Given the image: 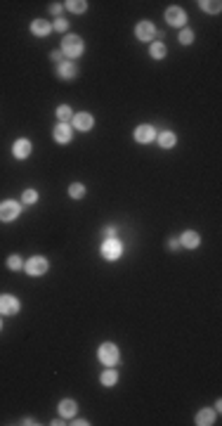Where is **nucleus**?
Segmentation results:
<instances>
[{
    "label": "nucleus",
    "instance_id": "17",
    "mask_svg": "<svg viewBox=\"0 0 222 426\" xmlns=\"http://www.w3.org/2000/svg\"><path fill=\"white\" fill-rule=\"evenodd\" d=\"M50 31H52V24L45 19H33L31 21V34L38 36V38H45V36H50Z\"/></svg>",
    "mask_w": 222,
    "mask_h": 426
},
{
    "label": "nucleus",
    "instance_id": "5",
    "mask_svg": "<svg viewBox=\"0 0 222 426\" xmlns=\"http://www.w3.org/2000/svg\"><path fill=\"white\" fill-rule=\"evenodd\" d=\"M21 216V204L14 199H5L0 201V220L3 223H12V220H17Z\"/></svg>",
    "mask_w": 222,
    "mask_h": 426
},
{
    "label": "nucleus",
    "instance_id": "11",
    "mask_svg": "<svg viewBox=\"0 0 222 426\" xmlns=\"http://www.w3.org/2000/svg\"><path fill=\"white\" fill-rule=\"evenodd\" d=\"M135 36H137V41H144V43H152L154 36H156V26H154L152 21H139L137 26H135Z\"/></svg>",
    "mask_w": 222,
    "mask_h": 426
},
{
    "label": "nucleus",
    "instance_id": "22",
    "mask_svg": "<svg viewBox=\"0 0 222 426\" xmlns=\"http://www.w3.org/2000/svg\"><path fill=\"white\" fill-rule=\"evenodd\" d=\"M199 7H201L203 12H208V14H217L222 10V3H220V0H201Z\"/></svg>",
    "mask_w": 222,
    "mask_h": 426
},
{
    "label": "nucleus",
    "instance_id": "21",
    "mask_svg": "<svg viewBox=\"0 0 222 426\" xmlns=\"http://www.w3.org/2000/svg\"><path fill=\"white\" fill-rule=\"evenodd\" d=\"M149 55H152V59H163V57L168 55V50H166L163 43L152 41V45H149Z\"/></svg>",
    "mask_w": 222,
    "mask_h": 426
},
{
    "label": "nucleus",
    "instance_id": "15",
    "mask_svg": "<svg viewBox=\"0 0 222 426\" xmlns=\"http://www.w3.org/2000/svg\"><path fill=\"white\" fill-rule=\"evenodd\" d=\"M215 417H217V412L215 410H210V407H203V410H199L196 412V424L199 426H210V424H215Z\"/></svg>",
    "mask_w": 222,
    "mask_h": 426
},
{
    "label": "nucleus",
    "instance_id": "24",
    "mask_svg": "<svg viewBox=\"0 0 222 426\" xmlns=\"http://www.w3.org/2000/svg\"><path fill=\"white\" fill-rule=\"evenodd\" d=\"M69 197H71V199H83V197H85V185H83V182H73V185H69Z\"/></svg>",
    "mask_w": 222,
    "mask_h": 426
},
{
    "label": "nucleus",
    "instance_id": "9",
    "mask_svg": "<svg viewBox=\"0 0 222 426\" xmlns=\"http://www.w3.org/2000/svg\"><path fill=\"white\" fill-rule=\"evenodd\" d=\"M156 135H159V133H156V128H154V126L142 124V126H137V128H135V135H132V138L137 140L139 144H149L152 140H156Z\"/></svg>",
    "mask_w": 222,
    "mask_h": 426
},
{
    "label": "nucleus",
    "instance_id": "3",
    "mask_svg": "<svg viewBox=\"0 0 222 426\" xmlns=\"http://www.w3.org/2000/svg\"><path fill=\"white\" fill-rule=\"evenodd\" d=\"M97 357H99V362H102V364H106V367H114V364H118V360H121V351H118L116 344L106 341V344L99 346Z\"/></svg>",
    "mask_w": 222,
    "mask_h": 426
},
{
    "label": "nucleus",
    "instance_id": "34",
    "mask_svg": "<svg viewBox=\"0 0 222 426\" xmlns=\"http://www.w3.org/2000/svg\"><path fill=\"white\" fill-rule=\"evenodd\" d=\"M0 329H3V320H0Z\"/></svg>",
    "mask_w": 222,
    "mask_h": 426
},
{
    "label": "nucleus",
    "instance_id": "18",
    "mask_svg": "<svg viewBox=\"0 0 222 426\" xmlns=\"http://www.w3.org/2000/svg\"><path fill=\"white\" fill-rule=\"evenodd\" d=\"M156 142H159L163 149H173L175 142H177V135H175L173 131H163V133L156 135Z\"/></svg>",
    "mask_w": 222,
    "mask_h": 426
},
{
    "label": "nucleus",
    "instance_id": "6",
    "mask_svg": "<svg viewBox=\"0 0 222 426\" xmlns=\"http://www.w3.org/2000/svg\"><path fill=\"white\" fill-rule=\"evenodd\" d=\"M92 126H95V116L88 114V111H78V114H73V118H71V128H76V131H81V133L92 131Z\"/></svg>",
    "mask_w": 222,
    "mask_h": 426
},
{
    "label": "nucleus",
    "instance_id": "27",
    "mask_svg": "<svg viewBox=\"0 0 222 426\" xmlns=\"http://www.w3.org/2000/svg\"><path fill=\"white\" fill-rule=\"evenodd\" d=\"M21 201H24V204H35V201H38V192L28 187V190H24V192H21Z\"/></svg>",
    "mask_w": 222,
    "mask_h": 426
},
{
    "label": "nucleus",
    "instance_id": "32",
    "mask_svg": "<svg viewBox=\"0 0 222 426\" xmlns=\"http://www.w3.org/2000/svg\"><path fill=\"white\" fill-rule=\"evenodd\" d=\"M116 232H118L116 227H111V225H109V227H104V237H106V239H111V237H116Z\"/></svg>",
    "mask_w": 222,
    "mask_h": 426
},
{
    "label": "nucleus",
    "instance_id": "31",
    "mask_svg": "<svg viewBox=\"0 0 222 426\" xmlns=\"http://www.w3.org/2000/svg\"><path fill=\"white\" fill-rule=\"evenodd\" d=\"M62 10H64L62 3H52V5H50V12L55 14V17H59V14H62Z\"/></svg>",
    "mask_w": 222,
    "mask_h": 426
},
{
    "label": "nucleus",
    "instance_id": "29",
    "mask_svg": "<svg viewBox=\"0 0 222 426\" xmlns=\"http://www.w3.org/2000/svg\"><path fill=\"white\" fill-rule=\"evenodd\" d=\"M50 59H52V62H57V64H62L66 57H64L62 50H52V52H50Z\"/></svg>",
    "mask_w": 222,
    "mask_h": 426
},
{
    "label": "nucleus",
    "instance_id": "2",
    "mask_svg": "<svg viewBox=\"0 0 222 426\" xmlns=\"http://www.w3.org/2000/svg\"><path fill=\"white\" fill-rule=\"evenodd\" d=\"M50 263L45 256H31L26 263H24V272H26L28 277H43L45 272H48Z\"/></svg>",
    "mask_w": 222,
    "mask_h": 426
},
{
    "label": "nucleus",
    "instance_id": "33",
    "mask_svg": "<svg viewBox=\"0 0 222 426\" xmlns=\"http://www.w3.org/2000/svg\"><path fill=\"white\" fill-rule=\"evenodd\" d=\"M71 424H76V426H88L90 421H88V419H76V421H71Z\"/></svg>",
    "mask_w": 222,
    "mask_h": 426
},
{
    "label": "nucleus",
    "instance_id": "20",
    "mask_svg": "<svg viewBox=\"0 0 222 426\" xmlns=\"http://www.w3.org/2000/svg\"><path fill=\"white\" fill-rule=\"evenodd\" d=\"M55 116L59 118V124H71V118H73V111H71L69 104H62V107H57V109H55Z\"/></svg>",
    "mask_w": 222,
    "mask_h": 426
},
{
    "label": "nucleus",
    "instance_id": "12",
    "mask_svg": "<svg viewBox=\"0 0 222 426\" xmlns=\"http://www.w3.org/2000/svg\"><path fill=\"white\" fill-rule=\"evenodd\" d=\"M52 138H55V142H59V144H69L71 138H73V128H71V124H57L55 131H52Z\"/></svg>",
    "mask_w": 222,
    "mask_h": 426
},
{
    "label": "nucleus",
    "instance_id": "23",
    "mask_svg": "<svg viewBox=\"0 0 222 426\" xmlns=\"http://www.w3.org/2000/svg\"><path fill=\"white\" fill-rule=\"evenodd\" d=\"M64 7L73 14H83L85 10H88V3H85V0H69V3H64Z\"/></svg>",
    "mask_w": 222,
    "mask_h": 426
},
{
    "label": "nucleus",
    "instance_id": "7",
    "mask_svg": "<svg viewBox=\"0 0 222 426\" xmlns=\"http://www.w3.org/2000/svg\"><path fill=\"white\" fill-rule=\"evenodd\" d=\"M166 24L175 28H182L187 24V12L182 7H168L166 10Z\"/></svg>",
    "mask_w": 222,
    "mask_h": 426
},
{
    "label": "nucleus",
    "instance_id": "1",
    "mask_svg": "<svg viewBox=\"0 0 222 426\" xmlns=\"http://www.w3.org/2000/svg\"><path fill=\"white\" fill-rule=\"evenodd\" d=\"M62 52H64L66 59H78V57L85 52L83 38L76 36V34H66V36H64V41H62Z\"/></svg>",
    "mask_w": 222,
    "mask_h": 426
},
{
    "label": "nucleus",
    "instance_id": "13",
    "mask_svg": "<svg viewBox=\"0 0 222 426\" xmlns=\"http://www.w3.org/2000/svg\"><path fill=\"white\" fill-rule=\"evenodd\" d=\"M57 76H59V78H62V81H73V78H76L78 76V67H76V62H66V59H64L62 64H57Z\"/></svg>",
    "mask_w": 222,
    "mask_h": 426
},
{
    "label": "nucleus",
    "instance_id": "26",
    "mask_svg": "<svg viewBox=\"0 0 222 426\" xmlns=\"http://www.w3.org/2000/svg\"><path fill=\"white\" fill-rule=\"evenodd\" d=\"M180 43L182 45H192L194 43V31L192 28H180Z\"/></svg>",
    "mask_w": 222,
    "mask_h": 426
},
{
    "label": "nucleus",
    "instance_id": "10",
    "mask_svg": "<svg viewBox=\"0 0 222 426\" xmlns=\"http://www.w3.org/2000/svg\"><path fill=\"white\" fill-rule=\"evenodd\" d=\"M31 151H33V144H31V140H26V138H19L12 144V157L19 159V161H24V159L31 157Z\"/></svg>",
    "mask_w": 222,
    "mask_h": 426
},
{
    "label": "nucleus",
    "instance_id": "30",
    "mask_svg": "<svg viewBox=\"0 0 222 426\" xmlns=\"http://www.w3.org/2000/svg\"><path fill=\"white\" fill-rule=\"evenodd\" d=\"M166 247L170 249V251H177V249H182V247H180V239H177V237H170V239L166 241Z\"/></svg>",
    "mask_w": 222,
    "mask_h": 426
},
{
    "label": "nucleus",
    "instance_id": "28",
    "mask_svg": "<svg viewBox=\"0 0 222 426\" xmlns=\"http://www.w3.org/2000/svg\"><path fill=\"white\" fill-rule=\"evenodd\" d=\"M52 28H55V31H62V34H64V31L69 28V21H66V19H62V17H57V19H55V24H52Z\"/></svg>",
    "mask_w": 222,
    "mask_h": 426
},
{
    "label": "nucleus",
    "instance_id": "19",
    "mask_svg": "<svg viewBox=\"0 0 222 426\" xmlns=\"http://www.w3.org/2000/svg\"><path fill=\"white\" fill-rule=\"evenodd\" d=\"M99 381H102V386H106V388H111V386L118 384V372L114 370V367H106L104 372H102V377H99Z\"/></svg>",
    "mask_w": 222,
    "mask_h": 426
},
{
    "label": "nucleus",
    "instance_id": "16",
    "mask_svg": "<svg viewBox=\"0 0 222 426\" xmlns=\"http://www.w3.org/2000/svg\"><path fill=\"white\" fill-rule=\"evenodd\" d=\"M201 244V237H199V232L196 230H187V232H182V237H180V247H184V249H196Z\"/></svg>",
    "mask_w": 222,
    "mask_h": 426
},
{
    "label": "nucleus",
    "instance_id": "4",
    "mask_svg": "<svg viewBox=\"0 0 222 426\" xmlns=\"http://www.w3.org/2000/svg\"><path fill=\"white\" fill-rule=\"evenodd\" d=\"M102 258L104 261H118L121 256H123V244H121V239L118 237H111V239H104L102 241Z\"/></svg>",
    "mask_w": 222,
    "mask_h": 426
},
{
    "label": "nucleus",
    "instance_id": "8",
    "mask_svg": "<svg viewBox=\"0 0 222 426\" xmlns=\"http://www.w3.org/2000/svg\"><path fill=\"white\" fill-rule=\"evenodd\" d=\"M19 308H21V303L17 296H12V294L0 296V315H17Z\"/></svg>",
    "mask_w": 222,
    "mask_h": 426
},
{
    "label": "nucleus",
    "instance_id": "14",
    "mask_svg": "<svg viewBox=\"0 0 222 426\" xmlns=\"http://www.w3.org/2000/svg\"><path fill=\"white\" fill-rule=\"evenodd\" d=\"M78 412V403L73 398H64L62 403H59V414H62L64 419H73Z\"/></svg>",
    "mask_w": 222,
    "mask_h": 426
},
{
    "label": "nucleus",
    "instance_id": "25",
    "mask_svg": "<svg viewBox=\"0 0 222 426\" xmlns=\"http://www.w3.org/2000/svg\"><path fill=\"white\" fill-rule=\"evenodd\" d=\"M7 268L12 270V272L24 270V261H21V256H10V258H7Z\"/></svg>",
    "mask_w": 222,
    "mask_h": 426
}]
</instances>
